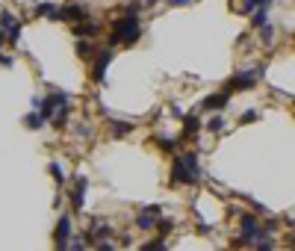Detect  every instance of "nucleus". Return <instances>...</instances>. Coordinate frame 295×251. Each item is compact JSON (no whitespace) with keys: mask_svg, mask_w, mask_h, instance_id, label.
<instances>
[{"mask_svg":"<svg viewBox=\"0 0 295 251\" xmlns=\"http://www.w3.org/2000/svg\"><path fill=\"white\" fill-rule=\"evenodd\" d=\"M142 36V21L139 15L124 12V18L112 21V33H109V44H136Z\"/></svg>","mask_w":295,"mask_h":251,"instance_id":"obj_1","label":"nucleus"},{"mask_svg":"<svg viewBox=\"0 0 295 251\" xmlns=\"http://www.w3.org/2000/svg\"><path fill=\"white\" fill-rule=\"evenodd\" d=\"M171 180L174 183H198L201 180V166H198L195 151H186L171 163Z\"/></svg>","mask_w":295,"mask_h":251,"instance_id":"obj_2","label":"nucleus"},{"mask_svg":"<svg viewBox=\"0 0 295 251\" xmlns=\"http://www.w3.org/2000/svg\"><path fill=\"white\" fill-rule=\"evenodd\" d=\"M257 77H260V71H239V74L230 77L228 89H230V92H233V89H251V86L257 83Z\"/></svg>","mask_w":295,"mask_h":251,"instance_id":"obj_3","label":"nucleus"},{"mask_svg":"<svg viewBox=\"0 0 295 251\" xmlns=\"http://www.w3.org/2000/svg\"><path fill=\"white\" fill-rule=\"evenodd\" d=\"M0 27L9 33V41H18V33H21V21H18L12 12H0Z\"/></svg>","mask_w":295,"mask_h":251,"instance_id":"obj_4","label":"nucleus"},{"mask_svg":"<svg viewBox=\"0 0 295 251\" xmlns=\"http://www.w3.org/2000/svg\"><path fill=\"white\" fill-rule=\"evenodd\" d=\"M228 101H230V89H225V92H216V95L204 98L201 109H225V107H228Z\"/></svg>","mask_w":295,"mask_h":251,"instance_id":"obj_5","label":"nucleus"},{"mask_svg":"<svg viewBox=\"0 0 295 251\" xmlns=\"http://www.w3.org/2000/svg\"><path fill=\"white\" fill-rule=\"evenodd\" d=\"M71 243V219L68 216H59V225H56V246L59 249H68Z\"/></svg>","mask_w":295,"mask_h":251,"instance_id":"obj_6","label":"nucleus"},{"mask_svg":"<svg viewBox=\"0 0 295 251\" xmlns=\"http://www.w3.org/2000/svg\"><path fill=\"white\" fill-rule=\"evenodd\" d=\"M59 18H62V21H83V18H86V9H83L80 3H68L65 9H59Z\"/></svg>","mask_w":295,"mask_h":251,"instance_id":"obj_7","label":"nucleus"},{"mask_svg":"<svg viewBox=\"0 0 295 251\" xmlns=\"http://www.w3.org/2000/svg\"><path fill=\"white\" fill-rule=\"evenodd\" d=\"M109 59H112V50H100V53H98V62H95V71H92V77H95L98 83H103V71H106Z\"/></svg>","mask_w":295,"mask_h":251,"instance_id":"obj_8","label":"nucleus"},{"mask_svg":"<svg viewBox=\"0 0 295 251\" xmlns=\"http://www.w3.org/2000/svg\"><path fill=\"white\" fill-rule=\"evenodd\" d=\"M89 237H95L98 243H103V240H109V237H112V228H109V225H106L103 219H98V222L92 225V231H89Z\"/></svg>","mask_w":295,"mask_h":251,"instance_id":"obj_9","label":"nucleus"},{"mask_svg":"<svg viewBox=\"0 0 295 251\" xmlns=\"http://www.w3.org/2000/svg\"><path fill=\"white\" fill-rule=\"evenodd\" d=\"M98 30H100V24L98 21H80V24H74V33L77 36H98Z\"/></svg>","mask_w":295,"mask_h":251,"instance_id":"obj_10","label":"nucleus"},{"mask_svg":"<svg viewBox=\"0 0 295 251\" xmlns=\"http://www.w3.org/2000/svg\"><path fill=\"white\" fill-rule=\"evenodd\" d=\"M35 15H44V18L59 21V9H56L53 3H38V6H35Z\"/></svg>","mask_w":295,"mask_h":251,"instance_id":"obj_11","label":"nucleus"},{"mask_svg":"<svg viewBox=\"0 0 295 251\" xmlns=\"http://www.w3.org/2000/svg\"><path fill=\"white\" fill-rule=\"evenodd\" d=\"M77 56L92 59V56H95V44H92L89 38H80V41H77Z\"/></svg>","mask_w":295,"mask_h":251,"instance_id":"obj_12","label":"nucleus"},{"mask_svg":"<svg viewBox=\"0 0 295 251\" xmlns=\"http://www.w3.org/2000/svg\"><path fill=\"white\" fill-rule=\"evenodd\" d=\"M44 118H47V115H44V112H41V109H38V112H30V115H27V118H24V124H27V127H30V130H38V127H41V124H44Z\"/></svg>","mask_w":295,"mask_h":251,"instance_id":"obj_13","label":"nucleus"},{"mask_svg":"<svg viewBox=\"0 0 295 251\" xmlns=\"http://www.w3.org/2000/svg\"><path fill=\"white\" fill-rule=\"evenodd\" d=\"M266 21H269V15H266V6H260V9H254V12H251V27H254V30H260Z\"/></svg>","mask_w":295,"mask_h":251,"instance_id":"obj_14","label":"nucleus"},{"mask_svg":"<svg viewBox=\"0 0 295 251\" xmlns=\"http://www.w3.org/2000/svg\"><path fill=\"white\" fill-rule=\"evenodd\" d=\"M106 121H109V127H112V133H115V136H124V133H130V130H133V124H130V121H115V118H106Z\"/></svg>","mask_w":295,"mask_h":251,"instance_id":"obj_15","label":"nucleus"},{"mask_svg":"<svg viewBox=\"0 0 295 251\" xmlns=\"http://www.w3.org/2000/svg\"><path fill=\"white\" fill-rule=\"evenodd\" d=\"M83 201H86V186H77L74 195H71V207H74V213L83 210Z\"/></svg>","mask_w":295,"mask_h":251,"instance_id":"obj_16","label":"nucleus"},{"mask_svg":"<svg viewBox=\"0 0 295 251\" xmlns=\"http://www.w3.org/2000/svg\"><path fill=\"white\" fill-rule=\"evenodd\" d=\"M50 121H53L56 127H65V124H68V109H65V107H59V112H53V118H50Z\"/></svg>","mask_w":295,"mask_h":251,"instance_id":"obj_17","label":"nucleus"},{"mask_svg":"<svg viewBox=\"0 0 295 251\" xmlns=\"http://www.w3.org/2000/svg\"><path fill=\"white\" fill-rule=\"evenodd\" d=\"M260 36H263V44H269V41H272V38H275V27H272V24H269V21H266V24H263V27H260Z\"/></svg>","mask_w":295,"mask_h":251,"instance_id":"obj_18","label":"nucleus"},{"mask_svg":"<svg viewBox=\"0 0 295 251\" xmlns=\"http://www.w3.org/2000/svg\"><path fill=\"white\" fill-rule=\"evenodd\" d=\"M183 130H186V136H192V133L198 130V118H195V115H186V118H183Z\"/></svg>","mask_w":295,"mask_h":251,"instance_id":"obj_19","label":"nucleus"},{"mask_svg":"<svg viewBox=\"0 0 295 251\" xmlns=\"http://www.w3.org/2000/svg\"><path fill=\"white\" fill-rule=\"evenodd\" d=\"M207 127H210L213 133H222V130H225V118H222V115H216V118H210V124H207Z\"/></svg>","mask_w":295,"mask_h":251,"instance_id":"obj_20","label":"nucleus"},{"mask_svg":"<svg viewBox=\"0 0 295 251\" xmlns=\"http://www.w3.org/2000/svg\"><path fill=\"white\" fill-rule=\"evenodd\" d=\"M50 175H53L56 183H65V172L59 169V163H50Z\"/></svg>","mask_w":295,"mask_h":251,"instance_id":"obj_21","label":"nucleus"},{"mask_svg":"<svg viewBox=\"0 0 295 251\" xmlns=\"http://www.w3.org/2000/svg\"><path fill=\"white\" fill-rule=\"evenodd\" d=\"M257 118H260V112H257V109H251V112H242L239 124H248V121H257Z\"/></svg>","mask_w":295,"mask_h":251,"instance_id":"obj_22","label":"nucleus"},{"mask_svg":"<svg viewBox=\"0 0 295 251\" xmlns=\"http://www.w3.org/2000/svg\"><path fill=\"white\" fill-rule=\"evenodd\" d=\"M157 145H160V148H165V151H171V148H174V142H171V139H157Z\"/></svg>","mask_w":295,"mask_h":251,"instance_id":"obj_23","label":"nucleus"},{"mask_svg":"<svg viewBox=\"0 0 295 251\" xmlns=\"http://www.w3.org/2000/svg\"><path fill=\"white\" fill-rule=\"evenodd\" d=\"M165 3H168V6H189L192 0H165Z\"/></svg>","mask_w":295,"mask_h":251,"instance_id":"obj_24","label":"nucleus"},{"mask_svg":"<svg viewBox=\"0 0 295 251\" xmlns=\"http://www.w3.org/2000/svg\"><path fill=\"white\" fill-rule=\"evenodd\" d=\"M12 62H15L12 56H6V53H0V65H12Z\"/></svg>","mask_w":295,"mask_h":251,"instance_id":"obj_25","label":"nucleus"}]
</instances>
